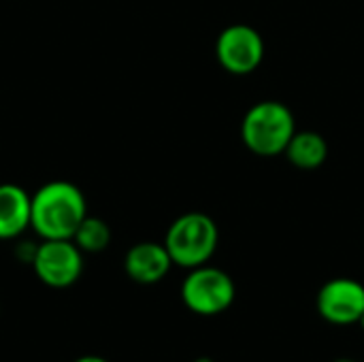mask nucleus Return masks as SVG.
I'll return each instance as SVG.
<instances>
[{
    "mask_svg": "<svg viewBox=\"0 0 364 362\" xmlns=\"http://www.w3.org/2000/svg\"><path fill=\"white\" fill-rule=\"evenodd\" d=\"M284 156L288 162L301 171L320 169L328 158V143L320 132L314 130H296L290 139Z\"/></svg>",
    "mask_w": 364,
    "mask_h": 362,
    "instance_id": "obj_10",
    "label": "nucleus"
},
{
    "mask_svg": "<svg viewBox=\"0 0 364 362\" xmlns=\"http://www.w3.org/2000/svg\"><path fill=\"white\" fill-rule=\"evenodd\" d=\"M194 362H215L213 358H209V356H200V358H196Z\"/></svg>",
    "mask_w": 364,
    "mask_h": 362,
    "instance_id": "obj_13",
    "label": "nucleus"
},
{
    "mask_svg": "<svg viewBox=\"0 0 364 362\" xmlns=\"http://www.w3.org/2000/svg\"><path fill=\"white\" fill-rule=\"evenodd\" d=\"M215 58L230 75H250L264 60V38L247 23H232L218 34Z\"/></svg>",
    "mask_w": 364,
    "mask_h": 362,
    "instance_id": "obj_6",
    "label": "nucleus"
},
{
    "mask_svg": "<svg viewBox=\"0 0 364 362\" xmlns=\"http://www.w3.org/2000/svg\"><path fill=\"white\" fill-rule=\"evenodd\" d=\"M30 222L32 196L15 183H0V241L17 239Z\"/></svg>",
    "mask_w": 364,
    "mask_h": 362,
    "instance_id": "obj_9",
    "label": "nucleus"
},
{
    "mask_svg": "<svg viewBox=\"0 0 364 362\" xmlns=\"http://www.w3.org/2000/svg\"><path fill=\"white\" fill-rule=\"evenodd\" d=\"M318 314L333 326L358 324L364 314V284L352 277L328 280L316 297Z\"/></svg>",
    "mask_w": 364,
    "mask_h": 362,
    "instance_id": "obj_7",
    "label": "nucleus"
},
{
    "mask_svg": "<svg viewBox=\"0 0 364 362\" xmlns=\"http://www.w3.org/2000/svg\"><path fill=\"white\" fill-rule=\"evenodd\" d=\"M85 218V196L70 181H49L32 196L30 226L41 239H73Z\"/></svg>",
    "mask_w": 364,
    "mask_h": 362,
    "instance_id": "obj_1",
    "label": "nucleus"
},
{
    "mask_svg": "<svg viewBox=\"0 0 364 362\" xmlns=\"http://www.w3.org/2000/svg\"><path fill=\"white\" fill-rule=\"evenodd\" d=\"M335 362H354V361H350V358H339V361H335Z\"/></svg>",
    "mask_w": 364,
    "mask_h": 362,
    "instance_id": "obj_15",
    "label": "nucleus"
},
{
    "mask_svg": "<svg viewBox=\"0 0 364 362\" xmlns=\"http://www.w3.org/2000/svg\"><path fill=\"white\" fill-rule=\"evenodd\" d=\"M358 326H360V329H363V331H364V314H363V318L358 320Z\"/></svg>",
    "mask_w": 364,
    "mask_h": 362,
    "instance_id": "obj_14",
    "label": "nucleus"
},
{
    "mask_svg": "<svg viewBox=\"0 0 364 362\" xmlns=\"http://www.w3.org/2000/svg\"><path fill=\"white\" fill-rule=\"evenodd\" d=\"M171 269H173V260L168 250L164 247V243H156V241H141L132 245L124 258L126 275L141 286H154L162 282Z\"/></svg>",
    "mask_w": 364,
    "mask_h": 362,
    "instance_id": "obj_8",
    "label": "nucleus"
},
{
    "mask_svg": "<svg viewBox=\"0 0 364 362\" xmlns=\"http://www.w3.org/2000/svg\"><path fill=\"white\" fill-rule=\"evenodd\" d=\"M220 243V230L211 215L190 211L179 215L166 230L164 247L171 254L173 265L190 271L207 265Z\"/></svg>",
    "mask_w": 364,
    "mask_h": 362,
    "instance_id": "obj_3",
    "label": "nucleus"
},
{
    "mask_svg": "<svg viewBox=\"0 0 364 362\" xmlns=\"http://www.w3.org/2000/svg\"><path fill=\"white\" fill-rule=\"evenodd\" d=\"M75 245L83 252V254H98L105 252L111 243V228L105 220L100 218H85L79 228L73 235Z\"/></svg>",
    "mask_w": 364,
    "mask_h": 362,
    "instance_id": "obj_11",
    "label": "nucleus"
},
{
    "mask_svg": "<svg viewBox=\"0 0 364 362\" xmlns=\"http://www.w3.org/2000/svg\"><path fill=\"white\" fill-rule=\"evenodd\" d=\"M73 362H109L107 358H102V356H94V354H87V356H81V358H77V361Z\"/></svg>",
    "mask_w": 364,
    "mask_h": 362,
    "instance_id": "obj_12",
    "label": "nucleus"
},
{
    "mask_svg": "<svg viewBox=\"0 0 364 362\" xmlns=\"http://www.w3.org/2000/svg\"><path fill=\"white\" fill-rule=\"evenodd\" d=\"M235 299H237L235 280L224 269L211 267L209 262L190 269L181 282V301L196 316H205V318L220 316L232 307Z\"/></svg>",
    "mask_w": 364,
    "mask_h": 362,
    "instance_id": "obj_4",
    "label": "nucleus"
},
{
    "mask_svg": "<svg viewBox=\"0 0 364 362\" xmlns=\"http://www.w3.org/2000/svg\"><path fill=\"white\" fill-rule=\"evenodd\" d=\"M296 132V119L288 105L279 100H260L252 105L241 122L243 145L262 158H273L286 151Z\"/></svg>",
    "mask_w": 364,
    "mask_h": 362,
    "instance_id": "obj_2",
    "label": "nucleus"
},
{
    "mask_svg": "<svg viewBox=\"0 0 364 362\" xmlns=\"http://www.w3.org/2000/svg\"><path fill=\"white\" fill-rule=\"evenodd\" d=\"M32 269L45 286L64 290L79 282L83 273V252L73 239H43L34 250Z\"/></svg>",
    "mask_w": 364,
    "mask_h": 362,
    "instance_id": "obj_5",
    "label": "nucleus"
}]
</instances>
